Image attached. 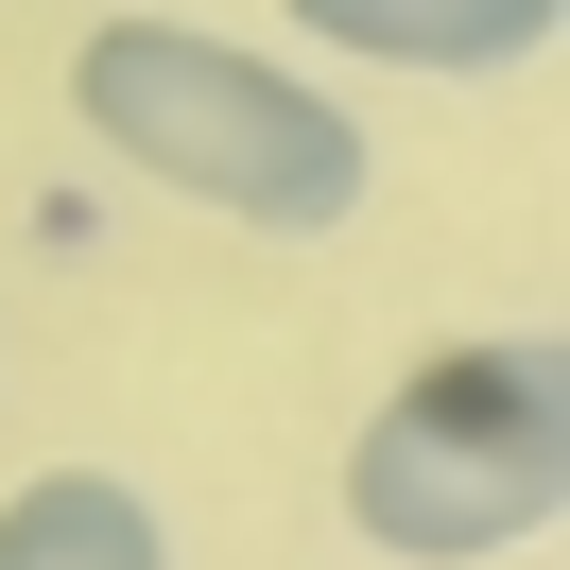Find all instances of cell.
Wrapping results in <instances>:
<instances>
[{"instance_id": "cell-1", "label": "cell", "mask_w": 570, "mask_h": 570, "mask_svg": "<svg viewBox=\"0 0 570 570\" xmlns=\"http://www.w3.org/2000/svg\"><path fill=\"white\" fill-rule=\"evenodd\" d=\"M70 121H87L139 190L225 208L243 243H328V225H363V190H381L363 105H328V87L277 70V52L190 36V18H87Z\"/></svg>"}, {"instance_id": "cell-2", "label": "cell", "mask_w": 570, "mask_h": 570, "mask_svg": "<svg viewBox=\"0 0 570 570\" xmlns=\"http://www.w3.org/2000/svg\"><path fill=\"white\" fill-rule=\"evenodd\" d=\"M570 519V346H432L381 415L346 432V535L397 570H484Z\"/></svg>"}, {"instance_id": "cell-4", "label": "cell", "mask_w": 570, "mask_h": 570, "mask_svg": "<svg viewBox=\"0 0 570 570\" xmlns=\"http://www.w3.org/2000/svg\"><path fill=\"white\" fill-rule=\"evenodd\" d=\"M0 570H174V519L121 466H36L0 501Z\"/></svg>"}, {"instance_id": "cell-3", "label": "cell", "mask_w": 570, "mask_h": 570, "mask_svg": "<svg viewBox=\"0 0 570 570\" xmlns=\"http://www.w3.org/2000/svg\"><path fill=\"white\" fill-rule=\"evenodd\" d=\"M277 18L363 70H535L570 36V0H277Z\"/></svg>"}]
</instances>
